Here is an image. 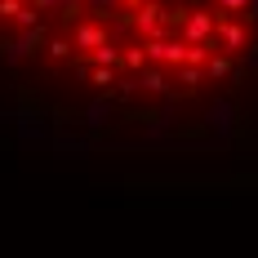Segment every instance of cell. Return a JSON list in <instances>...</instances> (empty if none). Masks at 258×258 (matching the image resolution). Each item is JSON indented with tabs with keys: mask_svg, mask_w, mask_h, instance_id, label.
<instances>
[{
	"mask_svg": "<svg viewBox=\"0 0 258 258\" xmlns=\"http://www.w3.org/2000/svg\"><path fill=\"white\" fill-rule=\"evenodd\" d=\"M227 5H236V9H240V5H245V0H227Z\"/></svg>",
	"mask_w": 258,
	"mask_h": 258,
	"instance_id": "6da1fadb",
	"label": "cell"
}]
</instances>
